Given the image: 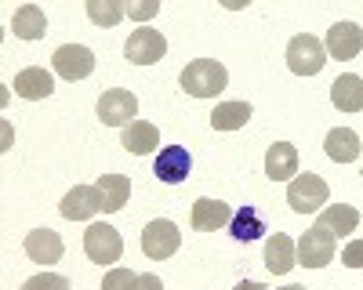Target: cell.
Wrapping results in <instances>:
<instances>
[{
	"label": "cell",
	"instance_id": "32",
	"mask_svg": "<svg viewBox=\"0 0 363 290\" xmlns=\"http://www.w3.org/2000/svg\"><path fill=\"white\" fill-rule=\"evenodd\" d=\"M236 290H265V286H262V283H251V279H247V283H240Z\"/></svg>",
	"mask_w": 363,
	"mask_h": 290
},
{
	"label": "cell",
	"instance_id": "28",
	"mask_svg": "<svg viewBox=\"0 0 363 290\" xmlns=\"http://www.w3.org/2000/svg\"><path fill=\"white\" fill-rule=\"evenodd\" d=\"M135 272L131 269H109L102 279V290H135Z\"/></svg>",
	"mask_w": 363,
	"mask_h": 290
},
{
	"label": "cell",
	"instance_id": "24",
	"mask_svg": "<svg viewBox=\"0 0 363 290\" xmlns=\"http://www.w3.org/2000/svg\"><path fill=\"white\" fill-rule=\"evenodd\" d=\"M251 116H255L251 102H222L211 112V127L215 131H240V127H247Z\"/></svg>",
	"mask_w": 363,
	"mask_h": 290
},
{
	"label": "cell",
	"instance_id": "21",
	"mask_svg": "<svg viewBox=\"0 0 363 290\" xmlns=\"http://www.w3.org/2000/svg\"><path fill=\"white\" fill-rule=\"evenodd\" d=\"M323 153L335 160V163H352L359 160V134L352 127H335L323 138Z\"/></svg>",
	"mask_w": 363,
	"mask_h": 290
},
{
	"label": "cell",
	"instance_id": "9",
	"mask_svg": "<svg viewBox=\"0 0 363 290\" xmlns=\"http://www.w3.org/2000/svg\"><path fill=\"white\" fill-rule=\"evenodd\" d=\"M135 116H138V98L124 91V87H113V91L99 98V120L106 127H128Z\"/></svg>",
	"mask_w": 363,
	"mask_h": 290
},
{
	"label": "cell",
	"instance_id": "7",
	"mask_svg": "<svg viewBox=\"0 0 363 290\" xmlns=\"http://www.w3.org/2000/svg\"><path fill=\"white\" fill-rule=\"evenodd\" d=\"M58 211H62V218H69V221L95 218L99 211H106L102 189H99V185H73V189L62 196V203H58Z\"/></svg>",
	"mask_w": 363,
	"mask_h": 290
},
{
	"label": "cell",
	"instance_id": "10",
	"mask_svg": "<svg viewBox=\"0 0 363 290\" xmlns=\"http://www.w3.org/2000/svg\"><path fill=\"white\" fill-rule=\"evenodd\" d=\"M335 261V236L323 228H309V232H301V240H298V265H306V269H323Z\"/></svg>",
	"mask_w": 363,
	"mask_h": 290
},
{
	"label": "cell",
	"instance_id": "27",
	"mask_svg": "<svg viewBox=\"0 0 363 290\" xmlns=\"http://www.w3.org/2000/svg\"><path fill=\"white\" fill-rule=\"evenodd\" d=\"M22 290H73V283L58 272H40V276H29Z\"/></svg>",
	"mask_w": 363,
	"mask_h": 290
},
{
	"label": "cell",
	"instance_id": "3",
	"mask_svg": "<svg viewBox=\"0 0 363 290\" xmlns=\"http://www.w3.org/2000/svg\"><path fill=\"white\" fill-rule=\"evenodd\" d=\"M327 66V47L313 33H298L287 44V69L294 76H316Z\"/></svg>",
	"mask_w": 363,
	"mask_h": 290
},
{
	"label": "cell",
	"instance_id": "33",
	"mask_svg": "<svg viewBox=\"0 0 363 290\" xmlns=\"http://www.w3.org/2000/svg\"><path fill=\"white\" fill-rule=\"evenodd\" d=\"M280 290H306V286H298V283H291V286H280Z\"/></svg>",
	"mask_w": 363,
	"mask_h": 290
},
{
	"label": "cell",
	"instance_id": "19",
	"mask_svg": "<svg viewBox=\"0 0 363 290\" xmlns=\"http://www.w3.org/2000/svg\"><path fill=\"white\" fill-rule=\"evenodd\" d=\"M120 145H124L128 153H135V156H145V153H153L160 145V131H157V124H149V120H131L124 127V134H120Z\"/></svg>",
	"mask_w": 363,
	"mask_h": 290
},
{
	"label": "cell",
	"instance_id": "31",
	"mask_svg": "<svg viewBox=\"0 0 363 290\" xmlns=\"http://www.w3.org/2000/svg\"><path fill=\"white\" fill-rule=\"evenodd\" d=\"M157 11H160V4H128V15H135V18H149Z\"/></svg>",
	"mask_w": 363,
	"mask_h": 290
},
{
	"label": "cell",
	"instance_id": "11",
	"mask_svg": "<svg viewBox=\"0 0 363 290\" xmlns=\"http://www.w3.org/2000/svg\"><path fill=\"white\" fill-rule=\"evenodd\" d=\"M189 170H193V156H189L186 145H167V149H160V156H157V163H153V174H157L164 185L186 182Z\"/></svg>",
	"mask_w": 363,
	"mask_h": 290
},
{
	"label": "cell",
	"instance_id": "14",
	"mask_svg": "<svg viewBox=\"0 0 363 290\" xmlns=\"http://www.w3.org/2000/svg\"><path fill=\"white\" fill-rule=\"evenodd\" d=\"M298 265V247L287 232H272L265 240V269L272 276H287L291 269Z\"/></svg>",
	"mask_w": 363,
	"mask_h": 290
},
{
	"label": "cell",
	"instance_id": "4",
	"mask_svg": "<svg viewBox=\"0 0 363 290\" xmlns=\"http://www.w3.org/2000/svg\"><path fill=\"white\" fill-rule=\"evenodd\" d=\"M84 254L95 261V265H113V261L124 257V240H120V232L113 225L95 221L84 232Z\"/></svg>",
	"mask_w": 363,
	"mask_h": 290
},
{
	"label": "cell",
	"instance_id": "17",
	"mask_svg": "<svg viewBox=\"0 0 363 290\" xmlns=\"http://www.w3.org/2000/svg\"><path fill=\"white\" fill-rule=\"evenodd\" d=\"M265 174L272 182H287L298 174V149L291 141H272L265 153Z\"/></svg>",
	"mask_w": 363,
	"mask_h": 290
},
{
	"label": "cell",
	"instance_id": "30",
	"mask_svg": "<svg viewBox=\"0 0 363 290\" xmlns=\"http://www.w3.org/2000/svg\"><path fill=\"white\" fill-rule=\"evenodd\" d=\"M135 290H164V283H160L157 272H142V276L135 279Z\"/></svg>",
	"mask_w": 363,
	"mask_h": 290
},
{
	"label": "cell",
	"instance_id": "12",
	"mask_svg": "<svg viewBox=\"0 0 363 290\" xmlns=\"http://www.w3.org/2000/svg\"><path fill=\"white\" fill-rule=\"evenodd\" d=\"M327 51L338 62H352V58L363 51V29L356 22H335L327 29Z\"/></svg>",
	"mask_w": 363,
	"mask_h": 290
},
{
	"label": "cell",
	"instance_id": "18",
	"mask_svg": "<svg viewBox=\"0 0 363 290\" xmlns=\"http://www.w3.org/2000/svg\"><path fill=\"white\" fill-rule=\"evenodd\" d=\"M51 91H55V80H51L48 69L29 66V69L15 73V95H18V98H26V102H40V98H48Z\"/></svg>",
	"mask_w": 363,
	"mask_h": 290
},
{
	"label": "cell",
	"instance_id": "16",
	"mask_svg": "<svg viewBox=\"0 0 363 290\" xmlns=\"http://www.w3.org/2000/svg\"><path fill=\"white\" fill-rule=\"evenodd\" d=\"M316 228L330 232L335 240H338V236H349V232H356V228H359V211H356V207H349V203H330V207H323V211H320Z\"/></svg>",
	"mask_w": 363,
	"mask_h": 290
},
{
	"label": "cell",
	"instance_id": "8",
	"mask_svg": "<svg viewBox=\"0 0 363 290\" xmlns=\"http://www.w3.org/2000/svg\"><path fill=\"white\" fill-rule=\"evenodd\" d=\"M55 73L62 76V80H84V76H91L95 73V51L91 47H84V44H62L55 51Z\"/></svg>",
	"mask_w": 363,
	"mask_h": 290
},
{
	"label": "cell",
	"instance_id": "2",
	"mask_svg": "<svg viewBox=\"0 0 363 290\" xmlns=\"http://www.w3.org/2000/svg\"><path fill=\"white\" fill-rule=\"evenodd\" d=\"M327 199H330V189H327V182L320 178V174H313V170L298 174V178L287 185V203H291L294 214H316V211H323Z\"/></svg>",
	"mask_w": 363,
	"mask_h": 290
},
{
	"label": "cell",
	"instance_id": "29",
	"mask_svg": "<svg viewBox=\"0 0 363 290\" xmlns=\"http://www.w3.org/2000/svg\"><path fill=\"white\" fill-rule=\"evenodd\" d=\"M342 261L349 269H363V240H352V243H345V250H342Z\"/></svg>",
	"mask_w": 363,
	"mask_h": 290
},
{
	"label": "cell",
	"instance_id": "20",
	"mask_svg": "<svg viewBox=\"0 0 363 290\" xmlns=\"http://www.w3.org/2000/svg\"><path fill=\"white\" fill-rule=\"evenodd\" d=\"M330 102L342 112H363V76L345 73L330 83Z\"/></svg>",
	"mask_w": 363,
	"mask_h": 290
},
{
	"label": "cell",
	"instance_id": "22",
	"mask_svg": "<svg viewBox=\"0 0 363 290\" xmlns=\"http://www.w3.org/2000/svg\"><path fill=\"white\" fill-rule=\"evenodd\" d=\"M229 232H233V236H236L240 243H251V240H262L269 228H265V218H262V211L255 207V203H247V207L233 211Z\"/></svg>",
	"mask_w": 363,
	"mask_h": 290
},
{
	"label": "cell",
	"instance_id": "23",
	"mask_svg": "<svg viewBox=\"0 0 363 290\" xmlns=\"http://www.w3.org/2000/svg\"><path fill=\"white\" fill-rule=\"evenodd\" d=\"M11 29H15L18 40H44L48 18H44V11H40L37 4H22V8L15 11V18H11Z\"/></svg>",
	"mask_w": 363,
	"mask_h": 290
},
{
	"label": "cell",
	"instance_id": "6",
	"mask_svg": "<svg viewBox=\"0 0 363 290\" xmlns=\"http://www.w3.org/2000/svg\"><path fill=\"white\" fill-rule=\"evenodd\" d=\"M178 247H182V232H178L174 221L157 218V221L145 225V232H142V250H145V257L164 261V257H171Z\"/></svg>",
	"mask_w": 363,
	"mask_h": 290
},
{
	"label": "cell",
	"instance_id": "26",
	"mask_svg": "<svg viewBox=\"0 0 363 290\" xmlns=\"http://www.w3.org/2000/svg\"><path fill=\"white\" fill-rule=\"evenodd\" d=\"M124 4L120 0H87V18L95 25H116L120 18H124Z\"/></svg>",
	"mask_w": 363,
	"mask_h": 290
},
{
	"label": "cell",
	"instance_id": "13",
	"mask_svg": "<svg viewBox=\"0 0 363 290\" xmlns=\"http://www.w3.org/2000/svg\"><path fill=\"white\" fill-rule=\"evenodd\" d=\"M62 236H58L55 228H33L26 236V254L29 261H37V265H55V261H62Z\"/></svg>",
	"mask_w": 363,
	"mask_h": 290
},
{
	"label": "cell",
	"instance_id": "1",
	"mask_svg": "<svg viewBox=\"0 0 363 290\" xmlns=\"http://www.w3.org/2000/svg\"><path fill=\"white\" fill-rule=\"evenodd\" d=\"M178 83H182V91L193 95V98H218L229 87V73H225L222 62H215V58H193V62L182 69Z\"/></svg>",
	"mask_w": 363,
	"mask_h": 290
},
{
	"label": "cell",
	"instance_id": "25",
	"mask_svg": "<svg viewBox=\"0 0 363 290\" xmlns=\"http://www.w3.org/2000/svg\"><path fill=\"white\" fill-rule=\"evenodd\" d=\"M99 189H102V199H106V214L124 211V203L131 199V182L124 178V174H102Z\"/></svg>",
	"mask_w": 363,
	"mask_h": 290
},
{
	"label": "cell",
	"instance_id": "15",
	"mask_svg": "<svg viewBox=\"0 0 363 290\" xmlns=\"http://www.w3.org/2000/svg\"><path fill=\"white\" fill-rule=\"evenodd\" d=\"M189 221H193L196 232H218V228H225V225L233 221V211H229V203H222V199L200 196V199L193 203Z\"/></svg>",
	"mask_w": 363,
	"mask_h": 290
},
{
	"label": "cell",
	"instance_id": "5",
	"mask_svg": "<svg viewBox=\"0 0 363 290\" xmlns=\"http://www.w3.org/2000/svg\"><path fill=\"white\" fill-rule=\"evenodd\" d=\"M124 54L131 58L135 66H153V62H160V58L167 54V40H164L160 29H153V25H142V29H135V33L128 37Z\"/></svg>",
	"mask_w": 363,
	"mask_h": 290
}]
</instances>
